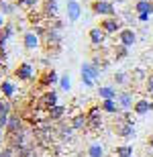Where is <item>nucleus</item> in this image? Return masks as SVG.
<instances>
[{
    "label": "nucleus",
    "mask_w": 153,
    "mask_h": 157,
    "mask_svg": "<svg viewBox=\"0 0 153 157\" xmlns=\"http://www.w3.org/2000/svg\"><path fill=\"white\" fill-rule=\"evenodd\" d=\"M114 135H117V137H120V139H133V137L137 135L135 124H133V122H129L127 118L123 117V114H118V118L114 121Z\"/></svg>",
    "instance_id": "nucleus-1"
},
{
    "label": "nucleus",
    "mask_w": 153,
    "mask_h": 157,
    "mask_svg": "<svg viewBox=\"0 0 153 157\" xmlns=\"http://www.w3.org/2000/svg\"><path fill=\"white\" fill-rule=\"evenodd\" d=\"M92 12L98 14L102 18H110V17H117V8H114V2L110 0H94L92 4H90Z\"/></svg>",
    "instance_id": "nucleus-2"
},
{
    "label": "nucleus",
    "mask_w": 153,
    "mask_h": 157,
    "mask_svg": "<svg viewBox=\"0 0 153 157\" xmlns=\"http://www.w3.org/2000/svg\"><path fill=\"white\" fill-rule=\"evenodd\" d=\"M41 41H43V45H45V49L47 51H57L59 47H61V33H59L57 29H53V27H49L47 25V33L41 37Z\"/></svg>",
    "instance_id": "nucleus-3"
},
{
    "label": "nucleus",
    "mask_w": 153,
    "mask_h": 157,
    "mask_svg": "<svg viewBox=\"0 0 153 157\" xmlns=\"http://www.w3.org/2000/svg\"><path fill=\"white\" fill-rule=\"evenodd\" d=\"M59 104V98H57V92L55 90H45V92L39 96V100H37V108H41V110H51L53 106Z\"/></svg>",
    "instance_id": "nucleus-4"
},
{
    "label": "nucleus",
    "mask_w": 153,
    "mask_h": 157,
    "mask_svg": "<svg viewBox=\"0 0 153 157\" xmlns=\"http://www.w3.org/2000/svg\"><path fill=\"white\" fill-rule=\"evenodd\" d=\"M102 114L104 112L100 110V104H94L86 110V117H88V131H98L102 127Z\"/></svg>",
    "instance_id": "nucleus-5"
},
{
    "label": "nucleus",
    "mask_w": 153,
    "mask_h": 157,
    "mask_svg": "<svg viewBox=\"0 0 153 157\" xmlns=\"http://www.w3.org/2000/svg\"><path fill=\"white\" fill-rule=\"evenodd\" d=\"M12 76L17 78L18 82H31V80H33V76H35V67H33L29 61H21V63L14 67Z\"/></svg>",
    "instance_id": "nucleus-6"
},
{
    "label": "nucleus",
    "mask_w": 153,
    "mask_h": 157,
    "mask_svg": "<svg viewBox=\"0 0 153 157\" xmlns=\"http://www.w3.org/2000/svg\"><path fill=\"white\" fill-rule=\"evenodd\" d=\"M100 29L104 31L106 35H118L124 27H123V21L118 17H110V18H102L100 21Z\"/></svg>",
    "instance_id": "nucleus-7"
},
{
    "label": "nucleus",
    "mask_w": 153,
    "mask_h": 157,
    "mask_svg": "<svg viewBox=\"0 0 153 157\" xmlns=\"http://www.w3.org/2000/svg\"><path fill=\"white\" fill-rule=\"evenodd\" d=\"M21 131H25V121H23V117H21V114L12 112V114H10V118H8V124H6L4 137L17 135V133H21Z\"/></svg>",
    "instance_id": "nucleus-8"
},
{
    "label": "nucleus",
    "mask_w": 153,
    "mask_h": 157,
    "mask_svg": "<svg viewBox=\"0 0 153 157\" xmlns=\"http://www.w3.org/2000/svg\"><path fill=\"white\" fill-rule=\"evenodd\" d=\"M59 78L61 76H57L55 70H45L41 76H39L37 84H39V88H47V90H51L49 86H59Z\"/></svg>",
    "instance_id": "nucleus-9"
},
{
    "label": "nucleus",
    "mask_w": 153,
    "mask_h": 157,
    "mask_svg": "<svg viewBox=\"0 0 153 157\" xmlns=\"http://www.w3.org/2000/svg\"><path fill=\"white\" fill-rule=\"evenodd\" d=\"M10 114H12V102L0 96V133L6 131V124H8Z\"/></svg>",
    "instance_id": "nucleus-10"
},
{
    "label": "nucleus",
    "mask_w": 153,
    "mask_h": 157,
    "mask_svg": "<svg viewBox=\"0 0 153 157\" xmlns=\"http://www.w3.org/2000/svg\"><path fill=\"white\" fill-rule=\"evenodd\" d=\"M117 102H118V106H120V110L127 112V110H131V108L135 106L137 100H135V94L131 92V90H120V92H118Z\"/></svg>",
    "instance_id": "nucleus-11"
},
{
    "label": "nucleus",
    "mask_w": 153,
    "mask_h": 157,
    "mask_svg": "<svg viewBox=\"0 0 153 157\" xmlns=\"http://www.w3.org/2000/svg\"><path fill=\"white\" fill-rule=\"evenodd\" d=\"M41 45V37L37 35L35 31H25L23 33V47L27 51H35L37 47Z\"/></svg>",
    "instance_id": "nucleus-12"
},
{
    "label": "nucleus",
    "mask_w": 153,
    "mask_h": 157,
    "mask_svg": "<svg viewBox=\"0 0 153 157\" xmlns=\"http://www.w3.org/2000/svg\"><path fill=\"white\" fill-rule=\"evenodd\" d=\"M117 43H120V45H124V47H133L137 43V33L133 29H123L117 35Z\"/></svg>",
    "instance_id": "nucleus-13"
},
{
    "label": "nucleus",
    "mask_w": 153,
    "mask_h": 157,
    "mask_svg": "<svg viewBox=\"0 0 153 157\" xmlns=\"http://www.w3.org/2000/svg\"><path fill=\"white\" fill-rule=\"evenodd\" d=\"M153 110V102L149 98H139L133 106V112H135V117H145L149 112Z\"/></svg>",
    "instance_id": "nucleus-14"
},
{
    "label": "nucleus",
    "mask_w": 153,
    "mask_h": 157,
    "mask_svg": "<svg viewBox=\"0 0 153 157\" xmlns=\"http://www.w3.org/2000/svg\"><path fill=\"white\" fill-rule=\"evenodd\" d=\"M65 112H67V106L63 104H57V106H53L51 110L45 112V118H47L49 122H61L65 117Z\"/></svg>",
    "instance_id": "nucleus-15"
},
{
    "label": "nucleus",
    "mask_w": 153,
    "mask_h": 157,
    "mask_svg": "<svg viewBox=\"0 0 153 157\" xmlns=\"http://www.w3.org/2000/svg\"><path fill=\"white\" fill-rule=\"evenodd\" d=\"M100 74H102V70H98L92 61H84L82 67H80V76H86V78H90V80H94V82L100 78Z\"/></svg>",
    "instance_id": "nucleus-16"
},
{
    "label": "nucleus",
    "mask_w": 153,
    "mask_h": 157,
    "mask_svg": "<svg viewBox=\"0 0 153 157\" xmlns=\"http://www.w3.org/2000/svg\"><path fill=\"white\" fill-rule=\"evenodd\" d=\"M70 127L74 131H88V117H86V112H76L74 117L70 118Z\"/></svg>",
    "instance_id": "nucleus-17"
},
{
    "label": "nucleus",
    "mask_w": 153,
    "mask_h": 157,
    "mask_svg": "<svg viewBox=\"0 0 153 157\" xmlns=\"http://www.w3.org/2000/svg\"><path fill=\"white\" fill-rule=\"evenodd\" d=\"M88 37H90V43H92L94 47H102L106 43V33L100 29V27H92L90 33H88Z\"/></svg>",
    "instance_id": "nucleus-18"
},
{
    "label": "nucleus",
    "mask_w": 153,
    "mask_h": 157,
    "mask_svg": "<svg viewBox=\"0 0 153 157\" xmlns=\"http://www.w3.org/2000/svg\"><path fill=\"white\" fill-rule=\"evenodd\" d=\"M80 14H82V6L78 0H67V23H76L80 21Z\"/></svg>",
    "instance_id": "nucleus-19"
},
{
    "label": "nucleus",
    "mask_w": 153,
    "mask_h": 157,
    "mask_svg": "<svg viewBox=\"0 0 153 157\" xmlns=\"http://www.w3.org/2000/svg\"><path fill=\"white\" fill-rule=\"evenodd\" d=\"M98 98L100 100H117L118 98V90L112 84H104L98 88Z\"/></svg>",
    "instance_id": "nucleus-20"
},
{
    "label": "nucleus",
    "mask_w": 153,
    "mask_h": 157,
    "mask_svg": "<svg viewBox=\"0 0 153 157\" xmlns=\"http://www.w3.org/2000/svg\"><path fill=\"white\" fill-rule=\"evenodd\" d=\"M57 12H59V4L57 0H43V14L45 18H57Z\"/></svg>",
    "instance_id": "nucleus-21"
},
{
    "label": "nucleus",
    "mask_w": 153,
    "mask_h": 157,
    "mask_svg": "<svg viewBox=\"0 0 153 157\" xmlns=\"http://www.w3.org/2000/svg\"><path fill=\"white\" fill-rule=\"evenodd\" d=\"M0 94H2V98L12 100V98H14V94H17L14 82H12V80H2V84H0Z\"/></svg>",
    "instance_id": "nucleus-22"
},
{
    "label": "nucleus",
    "mask_w": 153,
    "mask_h": 157,
    "mask_svg": "<svg viewBox=\"0 0 153 157\" xmlns=\"http://www.w3.org/2000/svg\"><path fill=\"white\" fill-rule=\"evenodd\" d=\"M100 110L106 112V114H123V110H120V106H118L117 100H102L100 102Z\"/></svg>",
    "instance_id": "nucleus-23"
},
{
    "label": "nucleus",
    "mask_w": 153,
    "mask_h": 157,
    "mask_svg": "<svg viewBox=\"0 0 153 157\" xmlns=\"http://www.w3.org/2000/svg\"><path fill=\"white\" fill-rule=\"evenodd\" d=\"M135 12L137 14H153V0H137L135 2Z\"/></svg>",
    "instance_id": "nucleus-24"
},
{
    "label": "nucleus",
    "mask_w": 153,
    "mask_h": 157,
    "mask_svg": "<svg viewBox=\"0 0 153 157\" xmlns=\"http://www.w3.org/2000/svg\"><path fill=\"white\" fill-rule=\"evenodd\" d=\"M106 149L102 143H90L88 145V157H104Z\"/></svg>",
    "instance_id": "nucleus-25"
},
{
    "label": "nucleus",
    "mask_w": 153,
    "mask_h": 157,
    "mask_svg": "<svg viewBox=\"0 0 153 157\" xmlns=\"http://www.w3.org/2000/svg\"><path fill=\"white\" fill-rule=\"evenodd\" d=\"M114 155L117 157H135L133 145H117L114 147Z\"/></svg>",
    "instance_id": "nucleus-26"
},
{
    "label": "nucleus",
    "mask_w": 153,
    "mask_h": 157,
    "mask_svg": "<svg viewBox=\"0 0 153 157\" xmlns=\"http://www.w3.org/2000/svg\"><path fill=\"white\" fill-rule=\"evenodd\" d=\"M39 2L41 0H14V4H17V8H23V10H29L33 12L39 6Z\"/></svg>",
    "instance_id": "nucleus-27"
},
{
    "label": "nucleus",
    "mask_w": 153,
    "mask_h": 157,
    "mask_svg": "<svg viewBox=\"0 0 153 157\" xmlns=\"http://www.w3.org/2000/svg\"><path fill=\"white\" fill-rule=\"evenodd\" d=\"M112 55H114V59H117V61L127 59V57H129V47H124V45H120V43H117V45L112 47Z\"/></svg>",
    "instance_id": "nucleus-28"
},
{
    "label": "nucleus",
    "mask_w": 153,
    "mask_h": 157,
    "mask_svg": "<svg viewBox=\"0 0 153 157\" xmlns=\"http://www.w3.org/2000/svg\"><path fill=\"white\" fill-rule=\"evenodd\" d=\"M0 12H2L4 17H12V14L17 12V4L10 2V0H2V2H0Z\"/></svg>",
    "instance_id": "nucleus-29"
},
{
    "label": "nucleus",
    "mask_w": 153,
    "mask_h": 157,
    "mask_svg": "<svg viewBox=\"0 0 153 157\" xmlns=\"http://www.w3.org/2000/svg\"><path fill=\"white\" fill-rule=\"evenodd\" d=\"M55 133H59V137L63 141H70L71 137H74V128L71 127H65V124H59V128L55 131Z\"/></svg>",
    "instance_id": "nucleus-30"
},
{
    "label": "nucleus",
    "mask_w": 153,
    "mask_h": 157,
    "mask_svg": "<svg viewBox=\"0 0 153 157\" xmlns=\"http://www.w3.org/2000/svg\"><path fill=\"white\" fill-rule=\"evenodd\" d=\"M59 88L65 90V92H70V90H71V78L67 76V74H63V76L59 78Z\"/></svg>",
    "instance_id": "nucleus-31"
},
{
    "label": "nucleus",
    "mask_w": 153,
    "mask_h": 157,
    "mask_svg": "<svg viewBox=\"0 0 153 157\" xmlns=\"http://www.w3.org/2000/svg\"><path fill=\"white\" fill-rule=\"evenodd\" d=\"M14 31H17V27H14V23H12V21H8V23L4 25V29H2V35H4L6 39H10V37L14 35Z\"/></svg>",
    "instance_id": "nucleus-32"
},
{
    "label": "nucleus",
    "mask_w": 153,
    "mask_h": 157,
    "mask_svg": "<svg viewBox=\"0 0 153 157\" xmlns=\"http://www.w3.org/2000/svg\"><path fill=\"white\" fill-rule=\"evenodd\" d=\"M145 92H147V96H151L153 98V71L151 74H147V78H145Z\"/></svg>",
    "instance_id": "nucleus-33"
},
{
    "label": "nucleus",
    "mask_w": 153,
    "mask_h": 157,
    "mask_svg": "<svg viewBox=\"0 0 153 157\" xmlns=\"http://www.w3.org/2000/svg\"><path fill=\"white\" fill-rule=\"evenodd\" d=\"M114 82H117V86H124V84L129 82V76H127L124 71H117V74H114Z\"/></svg>",
    "instance_id": "nucleus-34"
},
{
    "label": "nucleus",
    "mask_w": 153,
    "mask_h": 157,
    "mask_svg": "<svg viewBox=\"0 0 153 157\" xmlns=\"http://www.w3.org/2000/svg\"><path fill=\"white\" fill-rule=\"evenodd\" d=\"M0 157H17V149L6 145L4 149H0Z\"/></svg>",
    "instance_id": "nucleus-35"
},
{
    "label": "nucleus",
    "mask_w": 153,
    "mask_h": 157,
    "mask_svg": "<svg viewBox=\"0 0 153 157\" xmlns=\"http://www.w3.org/2000/svg\"><path fill=\"white\" fill-rule=\"evenodd\" d=\"M6 37L2 35V31H0V55H2V53H6Z\"/></svg>",
    "instance_id": "nucleus-36"
},
{
    "label": "nucleus",
    "mask_w": 153,
    "mask_h": 157,
    "mask_svg": "<svg viewBox=\"0 0 153 157\" xmlns=\"http://www.w3.org/2000/svg\"><path fill=\"white\" fill-rule=\"evenodd\" d=\"M82 84H84V88H94L96 86V82L90 80V78H86V76H82Z\"/></svg>",
    "instance_id": "nucleus-37"
},
{
    "label": "nucleus",
    "mask_w": 153,
    "mask_h": 157,
    "mask_svg": "<svg viewBox=\"0 0 153 157\" xmlns=\"http://www.w3.org/2000/svg\"><path fill=\"white\" fill-rule=\"evenodd\" d=\"M149 14H137V21H139V23H149Z\"/></svg>",
    "instance_id": "nucleus-38"
},
{
    "label": "nucleus",
    "mask_w": 153,
    "mask_h": 157,
    "mask_svg": "<svg viewBox=\"0 0 153 157\" xmlns=\"http://www.w3.org/2000/svg\"><path fill=\"white\" fill-rule=\"evenodd\" d=\"M6 23H8V21H6V17L2 14V12H0V31L4 29V25H6Z\"/></svg>",
    "instance_id": "nucleus-39"
},
{
    "label": "nucleus",
    "mask_w": 153,
    "mask_h": 157,
    "mask_svg": "<svg viewBox=\"0 0 153 157\" xmlns=\"http://www.w3.org/2000/svg\"><path fill=\"white\" fill-rule=\"evenodd\" d=\"M147 145H149V149H153V135L149 137V141H147Z\"/></svg>",
    "instance_id": "nucleus-40"
},
{
    "label": "nucleus",
    "mask_w": 153,
    "mask_h": 157,
    "mask_svg": "<svg viewBox=\"0 0 153 157\" xmlns=\"http://www.w3.org/2000/svg\"><path fill=\"white\" fill-rule=\"evenodd\" d=\"M2 137H4V135H2V133H0V145H2Z\"/></svg>",
    "instance_id": "nucleus-41"
},
{
    "label": "nucleus",
    "mask_w": 153,
    "mask_h": 157,
    "mask_svg": "<svg viewBox=\"0 0 153 157\" xmlns=\"http://www.w3.org/2000/svg\"><path fill=\"white\" fill-rule=\"evenodd\" d=\"M0 2H2V0H0Z\"/></svg>",
    "instance_id": "nucleus-42"
}]
</instances>
